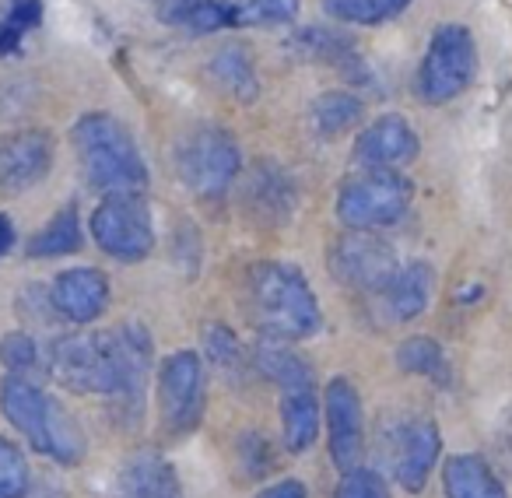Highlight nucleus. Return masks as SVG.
Instances as JSON below:
<instances>
[{
	"instance_id": "nucleus-1",
	"label": "nucleus",
	"mask_w": 512,
	"mask_h": 498,
	"mask_svg": "<svg viewBox=\"0 0 512 498\" xmlns=\"http://www.w3.org/2000/svg\"><path fill=\"white\" fill-rule=\"evenodd\" d=\"M50 369L74 393L137 400L151 369V337L141 327L60 337L50 351Z\"/></svg>"
},
{
	"instance_id": "nucleus-2",
	"label": "nucleus",
	"mask_w": 512,
	"mask_h": 498,
	"mask_svg": "<svg viewBox=\"0 0 512 498\" xmlns=\"http://www.w3.org/2000/svg\"><path fill=\"white\" fill-rule=\"evenodd\" d=\"M249 309L274 341H299L320 330V302L292 264H256L249 271Z\"/></svg>"
},
{
	"instance_id": "nucleus-3",
	"label": "nucleus",
	"mask_w": 512,
	"mask_h": 498,
	"mask_svg": "<svg viewBox=\"0 0 512 498\" xmlns=\"http://www.w3.org/2000/svg\"><path fill=\"white\" fill-rule=\"evenodd\" d=\"M74 151H78L85 179L106 197L109 193H144L148 186V165L130 130L116 116H81L74 127Z\"/></svg>"
},
{
	"instance_id": "nucleus-4",
	"label": "nucleus",
	"mask_w": 512,
	"mask_h": 498,
	"mask_svg": "<svg viewBox=\"0 0 512 498\" xmlns=\"http://www.w3.org/2000/svg\"><path fill=\"white\" fill-rule=\"evenodd\" d=\"M0 407H4V418L32 442V449L46 453L50 460L78 463L85 456V435H81V428L32 379L22 376L4 379V386H0Z\"/></svg>"
},
{
	"instance_id": "nucleus-5",
	"label": "nucleus",
	"mask_w": 512,
	"mask_h": 498,
	"mask_svg": "<svg viewBox=\"0 0 512 498\" xmlns=\"http://www.w3.org/2000/svg\"><path fill=\"white\" fill-rule=\"evenodd\" d=\"M414 186L397 169H369L348 179L337 193V218L355 232L393 225L407 214Z\"/></svg>"
},
{
	"instance_id": "nucleus-6",
	"label": "nucleus",
	"mask_w": 512,
	"mask_h": 498,
	"mask_svg": "<svg viewBox=\"0 0 512 498\" xmlns=\"http://www.w3.org/2000/svg\"><path fill=\"white\" fill-rule=\"evenodd\" d=\"M477 74V46L463 25H439L432 32L428 53L418 67V99L428 106L453 102L470 88Z\"/></svg>"
},
{
	"instance_id": "nucleus-7",
	"label": "nucleus",
	"mask_w": 512,
	"mask_h": 498,
	"mask_svg": "<svg viewBox=\"0 0 512 498\" xmlns=\"http://www.w3.org/2000/svg\"><path fill=\"white\" fill-rule=\"evenodd\" d=\"M88 228L95 246L123 264H137L155 249V225L141 193H109L92 211Z\"/></svg>"
},
{
	"instance_id": "nucleus-8",
	"label": "nucleus",
	"mask_w": 512,
	"mask_h": 498,
	"mask_svg": "<svg viewBox=\"0 0 512 498\" xmlns=\"http://www.w3.org/2000/svg\"><path fill=\"white\" fill-rule=\"evenodd\" d=\"M239 165H242L239 144L221 127L193 130L176 148L179 179L197 197H218V193H225L232 186V179L239 176Z\"/></svg>"
},
{
	"instance_id": "nucleus-9",
	"label": "nucleus",
	"mask_w": 512,
	"mask_h": 498,
	"mask_svg": "<svg viewBox=\"0 0 512 498\" xmlns=\"http://www.w3.org/2000/svg\"><path fill=\"white\" fill-rule=\"evenodd\" d=\"M158 407H162L165 432H190L204 407V376L193 351H176L158 369Z\"/></svg>"
},
{
	"instance_id": "nucleus-10",
	"label": "nucleus",
	"mask_w": 512,
	"mask_h": 498,
	"mask_svg": "<svg viewBox=\"0 0 512 498\" xmlns=\"http://www.w3.org/2000/svg\"><path fill=\"white\" fill-rule=\"evenodd\" d=\"M330 271L337 281L351 288H365V292H383L390 285V278L400 271L397 253L390 249V242L376 239L369 232H355L348 239H341L330 253Z\"/></svg>"
},
{
	"instance_id": "nucleus-11",
	"label": "nucleus",
	"mask_w": 512,
	"mask_h": 498,
	"mask_svg": "<svg viewBox=\"0 0 512 498\" xmlns=\"http://www.w3.org/2000/svg\"><path fill=\"white\" fill-rule=\"evenodd\" d=\"M323 414H327L330 432V456L341 470L358 467L365 453V418L362 397L348 379H330L327 397H323Z\"/></svg>"
},
{
	"instance_id": "nucleus-12",
	"label": "nucleus",
	"mask_w": 512,
	"mask_h": 498,
	"mask_svg": "<svg viewBox=\"0 0 512 498\" xmlns=\"http://www.w3.org/2000/svg\"><path fill=\"white\" fill-rule=\"evenodd\" d=\"M53 169V137L46 130H18L0 137V190L25 193Z\"/></svg>"
},
{
	"instance_id": "nucleus-13",
	"label": "nucleus",
	"mask_w": 512,
	"mask_h": 498,
	"mask_svg": "<svg viewBox=\"0 0 512 498\" xmlns=\"http://www.w3.org/2000/svg\"><path fill=\"white\" fill-rule=\"evenodd\" d=\"M53 313L71 323H95L109 309V278L95 267H74L53 281Z\"/></svg>"
},
{
	"instance_id": "nucleus-14",
	"label": "nucleus",
	"mask_w": 512,
	"mask_h": 498,
	"mask_svg": "<svg viewBox=\"0 0 512 498\" xmlns=\"http://www.w3.org/2000/svg\"><path fill=\"white\" fill-rule=\"evenodd\" d=\"M418 155V134L404 116H379L355 141V162L365 169H397Z\"/></svg>"
},
{
	"instance_id": "nucleus-15",
	"label": "nucleus",
	"mask_w": 512,
	"mask_h": 498,
	"mask_svg": "<svg viewBox=\"0 0 512 498\" xmlns=\"http://www.w3.org/2000/svg\"><path fill=\"white\" fill-rule=\"evenodd\" d=\"M432 267L414 260V264L400 267L397 274L390 278V285L383 288V302H386V313H390L393 323H407L414 316H421L432 302Z\"/></svg>"
},
{
	"instance_id": "nucleus-16",
	"label": "nucleus",
	"mask_w": 512,
	"mask_h": 498,
	"mask_svg": "<svg viewBox=\"0 0 512 498\" xmlns=\"http://www.w3.org/2000/svg\"><path fill=\"white\" fill-rule=\"evenodd\" d=\"M281 432L288 453H306L320 435V400L313 383L281 390Z\"/></svg>"
},
{
	"instance_id": "nucleus-17",
	"label": "nucleus",
	"mask_w": 512,
	"mask_h": 498,
	"mask_svg": "<svg viewBox=\"0 0 512 498\" xmlns=\"http://www.w3.org/2000/svg\"><path fill=\"white\" fill-rule=\"evenodd\" d=\"M439 449H442V439H439V428L432 421H418L411 425V432L404 435L400 442V460H397V481L404 484L407 491H421L432 474L435 460H439Z\"/></svg>"
},
{
	"instance_id": "nucleus-18",
	"label": "nucleus",
	"mask_w": 512,
	"mask_h": 498,
	"mask_svg": "<svg viewBox=\"0 0 512 498\" xmlns=\"http://www.w3.org/2000/svg\"><path fill=\"white\" fill-rule=\"evenodd\" d=\"M120 498H179L176 474L158 453H137L120 474Z\"/></svg>"
},
{
	"instance_id": "nucleus-19",
	"label": "nucleus",
	"mask_w": 512,
	"mask_h": 498,
	"mask_svg": "<svg viewBox=\"0 0 512 498\" xmlns=\"http://www.w3.org/2000/svg\"><path fill=\"white\" fill-rule=\"evenodd\" d=\"M442 481H446L449 498H509L502 488V481L491 474L488 463H484L481 456H470V453L453 456V460L446 463Z\"/></svg>"
},
{
	"instance_id": "nucleus-20",
	"label": "nucleus",
	"mask_w": 512,
	"mask_h": 498,
	"mask_svg": "<svg viewBox=\"0 0 512 498\" xmlns=\"http://www.w3.org/2000/svg\"><path fill=\"white\" fill-rule=\"evenodd\" d=\"M253 362H256V369L264 372L271 383H278L281 390L313 383V369H309L306 358H302L299 351L288 348L285 341H274V337H267V341L256 344Z\"/></svg>"
},
{
	"instance_id": "nucleus-21",
	"label": "nucleus",
	"mask_w": 512,
	"mask_h": 498,
	"mask_svg": "<svg viewBox=\"0 0 512 498\" xmlns=\"http://www.w3.org/2000/svg\"><path fill=\"white\" fill-rule=\"evenodd\" d=\"M211 78L235 95L239 102H253L260 95V81H256V67L242 46H225L218 57L211 60Z\"/></svg>"
},
{
	"instance_id": "nucleus-22",
	"label": "nucleus",
	"mask_w": 512,
	"mask_h": 498,
	"mask_svg": "<svg viewBox=\"0 0 512 498\" xmlns=\"http://www.w3.org/2000/svg\"><path fill=\"white\" fill-rule=\"evenodd\" d=\"M81 249V218L78 207H64L57 211L46 228L29 242V257L50 260V257H67V253H78Z\"/></svg>"
},
{
	"instance_id": "nucleus-23",
	"label": "nucleus",
	"mask_w": 512,
	"mask_h": 498,
	"mask_svg": "<svg viewBox=\"0 0 512 498\" xmlns=\"http://www.w3.org/2000/svg\"><path fill=\"white\" fill-rule=\"evenodd\" d=\"M299 18V0H232L228 22L232 29H271Z\"/></svg>"
},
{
	"instance_id": "nucleus-24",
	"label": "nucleus",
	"mask_w": 512,
	"mask_h": 498,
	"mask_svg": "<svg viewBox=\"0 0 512 498\" xmlns=\"http://www.w3.org/2000/svg\"><path fill=\"white\" fill-rule=\"evenodd\" d=\"M411 0H323L330 18L344 25H383L397 18Z\"/></svg>"
},
{
	"instance_id": "nucleus-25",
	"label": "nucleus",
	"mask_w": 512,
	"mask_h": 498,
	"mask_svg": "<svg viewBox=\"0 0 512 498\" xmlns=\"http://www.w3.org/2000/svg\"><path fill=\"white\" fill-rule=\"evenodd\" d=\"M313 120L320 127V134L337 137L348 134L358 120H362V102L348 92H327L313 102Z\"/></svg>"
},
{
	"instance_id": "nucleus-26",
	"label": "nucleus",
	"mask_w": 512,
	"mask_h": 498,
	"mask_svg": "<svg viewBox=\"0 0 512 498\" xmlns=\"http://www.w3.org/2000/svg\"><path fill=\"white\" fill-rule=\"evenodd\" d=\"M397 365L414 376L442 379L446 376V355L432 337H411L397 348Z\"/></svg>"
},
{
	"instance_id": "nucleus-27",
	"label": "nucleus",
	"mask_w": 512,
	"mask_h": 498,
	"mask_svg": "<svg viewBox=\"0 0 512 498\" xmlns=\"http://www.w3.org/2000/svg\"><path fill=\"white\" fill-rule=\"evenodd\" d=\"M43 22V0H11L8 15L0 22V57L18 53L25 32H32Z\"/></svg>"
},
{
	"instance_id": "nucleus-28",
	"label": "nucleus",
	"mask_w": 512,
	"mask_h": 498,
	"mask_svg": "<svg viewBox=\"0 0 512 498\" xmlns=\"http://www.w3.org/2000/svg\"><path fill=\"white\" fill-rule=\"evenodd\" d=\"M29 491V463L11 439H0V498H25Z\"/></svg>"
},
{
	"instance_id": "nucleus-29",
	"label": "nucleus",
	"mask_w": 512,
	"mask_h": 498,
	"mask_svg": "<svg viewBox=\"0 0 512 498\" xmlns=\"http://www.w3.org/2000/svg\"><path fill=\"white\" fill-rule=\"evenodd\" d=\"M0 365H4V369H8L11 376L29 379L32 372L39 369V348H36V341H32L29 334H22V330L8 334L4 341H0Z\"/></svg>"
},
{
	"instance_id": "nucleus-30",
	"label": "nucleus",
	"mask_w": 512,
	"mask_h": 498,
	"mask_svg": "<svg viewBox=\"0 0 512 498\" xmlns=\"http://www.w3.org/2000/svg\"><path fill=\"white\" fill-rule=\"evenodd\" d=\"M207 355L218 365L221 376H235V372L246 365V355H242V344L232 337V330L225 327H211L207 330Z\"/></svg>"
},
{
	"instance_id": "nucleus-31",
	"label": "nucleus",
	"mask_w": 512,
	"mask_h": 498,
	"mask_svg": "<svg viewBox=\"0 0 512 498\" xmlns=\"http://www.w3.org/2000/svg\"><path fill=\"white\" fill-rule=\"evenodd\" d=\"M334 498H390V488H386V481L376 470L351 467V470H344Z\"/></svg>"
},
{
	"instance_id": "nucleus-32",
	"label": "nucleus",
	"mask_w": 512,
	"mask_h": 498,
	"mask_svg": "<svg viewBox=\"0 0 512 498\" xmlns=\"http://www.w3.org/2000/svg\"><path fill=\"white\" fill-rule=\"evenodd\" d=\"M183 25L190 32H200V36L232 29V22H228V4H221V0H204L200 8H193L190 15L183 18Z\"/></svg>"
},
{
	"instance_id": "nucleus-33",
	"label": "nucleus",
	"mask_w": 512,
	"mask_h": 498,
	"mask_svg": "<svg viewBox=\"0 0 512 498\" xmlns=\"http://www.w3.org/2000/svg\"><path fill=\"white\" fill-rule=\"evenodd\" d=\"M151 8H155V15L162 18V22L169 25H183V18L190 15L193 8H200L204 0H148Z\"/></svg>"
},
{
	"instance_id": "nucleus-34",
	"label": "nucleus",
	"mask_w": 512,
	"mask_h": 498,
	"mask_svg": "<svg viewBox=\"0 0 512 498\" xmlns=\"http://www.w3.org/2000/svg\"><path fill=\"white\" fill-rule=\"evenodd\" d=\"M256 498H309V491H306V484H302V481H292V477H285V481L264 488Z\"/></svg>"
},
{
	"instance_id": "nucleus-35",
	"label": "nucleus",
	"mask_w": 512,
	"mask_h": 498,
	"mask_svg": "<svg viewBox=\"0 0 512 498\" xmlns=\"http://www.w3.org/2000/svg\"><path fill=\"white\" fill-rule=\"evenodd\" d=\"M11 246H15V221L8 214H0V257H8Z\"/></svg>"
}]
</instances>
